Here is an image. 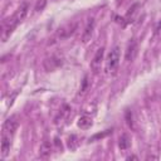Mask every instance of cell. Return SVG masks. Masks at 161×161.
I'll list each match as a JSON object with an SVG mask.
<instances>
[{
	"mask_svg": "<svg viewBox=\"0 0 161 161\" xmlns=\"http://www.w3.org/2000/svg\"><path fill=\"white\" fill-rule=\"evenodd\" d=\"M78 127L82 128V130H88L91 126H92V118L88 117V116H82L79 119H78Z\"/></svg>",
	"mask_w": 161,
	"mask_h": 161,
	"instance_id": "11",
	"label": "cell"
},
{
	"mask_svg": "<svg viewBox=\"0 0 161 161\" xmlns=\"http://www.w3.org/2000/svg\"><path fill=\"white\" fill-rule=\"evenodd\" d=\"M118 146H119L121 150H127V148L131 146V140H130V137H128L126 133H123V135L119 137Z\"/></svg>",
	"mask_w": 161,
	"mask_h": 161,
	"instance_id": "12",
	"label": "cell"
},
{
	"mask_svg": "<svg viewBox=\"0 0 161 161\" xmlns=\"http://www.w3.org/2000/svg\"><path fill=\"white\" fill-rule=\"evenodd\" d=\"M47 5V0H38L36 4H35V11H40L45 8Z\"/></svg>",
	"mask_w": 161,
	"mask_h": 161,
	"instance_id": "16",
	"label": "cell"
},
{
	"mask_svg": "<svg viewBox=\"0 0 161 161\" xmlns=\"http://www.w3.org/2000/svg\"><path fill=\"white\" fill-rule=\"evenodd\" d=\"M127 160H138V157L137 156H128Z\"/></svg>",
	"mask_w": 161,
	"mask_h": 161,
	"instance_id": "17",
	"label": "cell"
},
{
	"mask_svg": "<svg viewBox=\"0 0 161 161\" xmlns=\"http://www.w3.org/2000/svg\"><path fill=\"white\" fill-rule=\"evenodd\" d=\"M119 53H121V49L118 45H116L109 53H108V57H107V60H106V68L108 72H114L119 64Z\"/></svg>",
	"mask_w": 161,
	"mask_h": 161,
	"instance_id": "2",
	"label": "cell"
},
{
	"mask_svg": "<svg viewBox=\"0 0 161 161\" xmlns=\"http://www.w3.org/2000/svg\"><path fill=\"white\" fill-rule=\"evenodd\" d=\"M10 151V138L6 135L1 136V155L6 156Z\"/></svg>",
	"mask_w": 161,
	"mask_h": 161,
	"instance_id": "10",
	"label": "cell"
},
{
	"mask_svg": "<svg viewBox=\"0 0 161 161\" xmlns=\"http://www.w3.org/2000/svg\"><path fill=\"white\" fill-rule=\"evenodd\" d=\"M50 153H52V143H50V141L45 140V141H43L42 145H40L39 156H40L42 158H48V157L50 156Z\"/></svg>",
	"mask_w": 161,
	"mask_h": 161,
	"instance_id": "9",
	"label": "cell"
},
{
	"mask_svg": "<svg viewBox=\"0 0 161 161\" xmlns=\"http://www.w3.org/2000/svg\"><path fill=\"white\" fill-rule=\"evenodd\" d=\"M77 137L73 135V136H70L69 138H68V147L70 148V150H74L75 147H77Z\"/></svg>",
	"mask_w": 161,
	"mask_h": 161,
	"instance_id": "15",
	"label": "cell"
},
{
	"mask_svg": "<svg viewBox=\"0 0 161 161\" xmlns=\"http://www.w3.org/2000/svg\"><path fill=\"white\" fill-rule=\"evenodd\" d=\"M28 10H29V5L26 3H24L19 6V9L14 13V15L11 18L6 19L3 23V25H1V40L3 42H6L8 38L11 35L13 30L18 26V24L21 23L25 19V16L28 14Z\"/></svg>",
	"mask_w": 161,
	"mask_h": 161,
	"instance_id": "1",
	"label": "cell"
},
{
	"mask_svg": "<svg viewBox=\"0 0 161 161\" xmlns=\"http://www.w3.org/2000/svg\"><path fill=\"white\" fill-rule=\"evenodd\" d=\"M75 29H77V24H75V23L67 24V25H64V26H62V28H59V29H58V36H59L60 39L69 38L70 35H73V34H74Z\"/></svg>",
	"mask_w": 161,
	"mask_h": 161,
	"instance_id": "3",
	"label": "cell"
},
{
	"mask_svg": "<svg viewBox=\"0 0 161 161\" xmlns=\"http://www.w3.org/2000/svg\"><path fill=\"white\" fill-rule=\"evenodd\" d=\"M109 133H112V130H107V131H104V132H99V133H96V135H93V136L89 138V141H96V140L103 138V137L108 136Z\"/></svg>",
	"mask_w": 161,
	"mask_h": 161,
	"instance_id": "14",
	"label": "cell"
},
{
	"mask_svg": "<svg viewBox=\"0 0 161 161\" xmlns=\"http://www.w3.org/2000/svg\"><path fill=\"white\" fill-rule=\"evenodd\" d=\"M19 126V121H18V117L16 116H10L5 122H4V130L6 132H9L10 135H13L16 128Z\"/></svg>",
	"mask_w": 161,
	"mask_h": 161,
	"instance_id": "6",
	"label": "cell"
},
{
	"mask_svg": "<svg viewBox=\"0 0 161 161\" xmlns=\"http://www.w3.org/2000/svg\"><path fill=\"white\" fill-rule=\"evenodd\" d=\"M137 50H138V45H137V42L135 39H132L128 45H127V49H126V53H125V58L127 62H132L136 55H137Z\"/></svg>",
	"mask_w": 161,
	"mask_h": 161,
	"instance_id": "4",
	"label": "cell"
},
{
	"mask_svg": "<svg viewBox=\"0 0 161 161\" xmlns=\"http://www.w3.org/2000/svg\"><path fill=\"white\" fill-rule=\"evenodd\" d=\"M93 30H94V19L91 18V19H88V23H87V25L83 30V34H82V42L83 43H87L91 40Z\"/></svg>",
	"mask_w": 161,
	"mask_h": 161,
	"instance_id": "5",
	"label": "cell"
},
{
	"mask_svg": "<svg viewBox=\"0 0 161 161\" xmlns=\"http://www.w3.org/2000/svg\"><path fill=\"white\" fill-rule=\"evenodd\" d=\"M62 59L60 58H57V57H50V58H47L45 60H44V68L48 70V72H50V70H53V69H55V68H58V67H60L62 65Z\"/></svg>",
	"mask_w": 161,
	"mask_h": 161,
	"instance_id": "8",
	"label": "cell"
},
{
	"mask_svg": "<svg viewBox=\"0 0 161 161\" xmlns=\"http://www.w3.org/2000/svg\"><path fill=\"white\" fill-rule=\"evenodd\" d=\"M125 118H126V122H127V125H128V127L131 128V130H136V125H135V119H133V114H132V112L130 111V109H126V112H125Z\"/></svg>",
	"mask_w": 161,
	"mask_h": 161,
	"instance_id": "13",
	"label": "cell"
},
{
	"mask_svg": "<svg viewBox=\"0 0 161 161\" xmlns=\"http://www.w3.org/2000/svg\"><path fill=\"white\" fill-rule=\"evenodd\" d=\"M103 54H104V48H99V49L97 50V53H96L93 60L91 62V68H92L96 73H97L98 69L101 68V63H102V60H103Z\"/></svg>",
	"mask_w": 161,
	"mask_h": 161,
	"instance_id": "7",
	"label": "cell"
}]
</instances>
